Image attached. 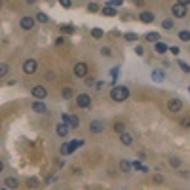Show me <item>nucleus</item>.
Masks as SVG:
<instances>
[{
    "label": "nucleus",
    "mask_w": 190,
    "mask_h": 190,
    "mask_svg": "<svg viewBox=\"0 0 190 190\" xmlns=\"http://www.w3.org/2000/svg\"><path fill=\"white\" fill-rule=\"evenodd\" d=\"M129 97V89L126 88V86H114L112 89H110V99L114 101V103H122V101H126Z\"/></svg>",
    "instance_id": "f257e3e1"
},
{
    "label": "nucleus",
    "mask_w": 190,
    "mask_h": 190,
    "mask_svg": "<svg viewBox=\"0 0 190 190\" xmlns=\"http://www.w3.org/2000/svg\"><path fill=\"white\" fill-rule=\"evenodd\" d=\"M31 95L36 99V101H42V99H46V95H48V89L44 88V86H34L32 88V91H31Z\"/></svg>",
    "instance_id": "f03ea898"
},
{
    "label": "nucleus",
    "mask_w": 190,
    "mask_h": 190,
    "mask_svg": "<svg viewBox=\"0 0 190 190\" xmlns=\"http://www.w3.org/2000/svg\"><path fill=\"white\" fill-rule=\"evenodd\" d=\"M36 68H38V63L34 59H27L25 63H23V72L25 74H34Z\"/></svg>",
    "instance_id": "7ed1b4c3"
},
{
    "label": "nucleus",
    "mask_w": 190,
    "mask_h": 190,
    "mask_svg": "<svg viewBox=\"0 0 190 190\" xmlns=\"http://www.w3.org/2000/svg\"><path fill=\"white\" fill-rule=\"evenodd\" d=\"M34 17H31V15H25V17H21V21H19V25H21V29L23 31H32V27H34Z\"/></svg>",
    "instance_id": "20e7f679"
},
{
    "label": "nucleus",
    "mask_w": 190,
    "mask_h": 190,
    "mask_svg": "<svg viewBox=\"0 0 190 190\" xmlns=\"http://www.w3.org/2000/svg\"><path fill=\"white\" fill-rule=\"evenodd\" d=\"M76 103H78V107H82V108H88V107L91 105V95H88V93H80L78 97H76Z\"/></svg>",
    "instance_id": "39448f33"
},
{
    "label": "nucleus",
    "mask_w": 190,
    "mask_h": 190,
    "mask_svg": "<svg viewBox=\"0 0 190 190\" xmlns=\"http://www.w3.org/2000/svg\"><path fill=\"white\" fill-rule=\"evenodd\" d=\"M168 110L169 112H181L182 110V101L181 99H169L168 101Z\"/></svg>",
    "instance_id": "423d86ee"
},
{
    "label": "nucleus",
    "mask_w": 190,
    "mask_h": 190,
    "mask_svg": "<svg viewBox=\"0 0 190 190\" xmlns=\"http://www.w3.org/2000/svg\"><path fill=\"white\" fill-rule=\"evenodd\" d=\"M171 13H173L175 17H184V15H186V6L177 2V4L171 6Z\"/></svg>",
    "instance_id": "0eeeda50"
},
{
    "label": "nucleus",
    "mask_w": 190,
    "mask_h": 190,
    "mask_svg": "<svg viewBox=\"0 0 190 190\" xmlns=\"http://www.w3.org/2000/svg\"><path fill=\"white\" fill-rule=\"evenodd\" d=\"M74 74H76L78 78H84V76L88 74V65H86V63H76V65H74Z\"/></svg>",
    "instance_id": "6e6552de"
},
{
    "label": "nucleus",
    "mask_w": 190,
    "mask_h": 190,
    "mask_svg": "<svg viewBox=\"0 0 190 190\" xmlns=\"http://www.w3.org/2000/svg\"><path fill=\"white\" fill-rule=\"evenodd\" d=\"M105 129V124L101 122V120H93L91 124H89V131L91 133H101Z\"/></svg>",
    "instance_id": "1a4fd4ad"
},
{
    "label": "nucleus",
    "mask_w": 190,
    "mask_h": 190,
    "mask_svg": "<svg viewBox=\"0 0 190 190\" xmlns=\"http://www.w3.org/2000/svg\"><path fill=\"white\" fill-rule=\"evenodd\" d=\"M55 133H57L59 137H67V133H68V124H65V122L61 124V122H59L57 128H55Z\"/></svg>",
    "instance_id": "9d476101"
},
{
    "label": "nucleus",
    "mask_w": 190,
    "mask_h": 190,
    "mask_svg": "<svg viewBox=\"0 0 190 190\" xmlns=\"http://www.w3.org/2000/svg\"><path fill=\"white\" fill-rule=\"evenodd\" d=\"M120 141H122V145H124V147H131V145H133V137H131L128 131H124V133L120 135Z\"/></svg>",
    "instance_id": "9b49d317"
},
{
    "label": "nucleus",
    "mask_w": 190,
    "mask_h": 190,
    "mask_svg": "<svg viewBox=\"0 0 190 190\" xmlns=\"http://www.w3.org/2000/svg\"><path fill=\"white\" fill-rule=\"evenodd\" d=\"M32 110L38 112V114H46V112H48V107H46L42 101H36V103H32Z\"/></svg>",
    "instance_id": "f8f14e48"
},
{
    "label": "nucleus",
    "mask_w": 190,
    "mask_h": 190,
    "mask_svg": "<svg viewBox=\"0 0 190 190\" xmlns=\"http://www.w3.org/2000/svg\"><path fill=\"white\" fill-rule=\"evenodd\" d=\"M82 145H84V141H82V139H74V141H70V142H68V150H70V152H74V150L80 148Z\"/></svg>",
    "instance_id": "ddd939ff"
},
{
    "label": "nucleus",
    "mask_w": 190,
    "mask_h": 190,
    "mask_svg": "<svg viewBox=\"0 0 190 190\" xmlns=\"http://www.w3.org/2000/svg\"><path fill=\"white\" fill-rule=\"evenodd\" d=\"M139 19H141L142 23H152V21H154V13H150V12H142V13L139 15Z\"/></svg>",
    "instance_id": "4468645a"
},
{
    "label": "nucleus",
    "mask_w": 190,
    "mask_h": 190,
    "mask_svg": "<svg viewBox=\"0 0 190 190\" xmlns=\"http://www.w3.org/2000/svg\"><path fill=\"white\" fill-rule=\"evenodd\" d=\"M4 186H8V188H17V186H19V181H17L15 177H8V179L4 181Z\"/></svg>",
    "instance_id": "2eb2a0df"
},
{
    "label": "nucleus",
    "mask_w": 190,
    "mask_h": 190,
    "mask_svg": "<svg viewBox=\"0 0 190 190\" xmlns=\"http://www.w3.org/2000/svg\"><path fill=\"white\" fill-rule=\"evenodd\" d=\"M154 50H156V53H165V52H168V46H165L163 42H156Z\"/></svg>",
    "instance_id": "dca6fc26"
},
{
    "label": "nucleus",
    "mask_w": 190,
    "mask_h": 190,
    "mask_svg": "<svg viewBox=\"0 0 190 190\" xmlns=\"http://www.w3.org/2000/svg\"><path fill=\"white\" fill-rule=\"evenodd\" d=\"M131 168H133V165H131L128 160H122V162H120V169H122L124 173H129V171H131Z\"/></svg>",
    "instance_id": "f3484780"
},
{
    "label": "nucleus",
    "mask_w": 190,
    "mask_h": 190,
    "mask_svg": "<svg viewBox=\"0 0 190 190\" xmlns=\"http://www.w3.org/2000/svg\"><path fill=\"white\" fill-rule=\"evenodd\" d=\"M103 15H108V17L116 15V8H114V6H105V8H103Z\"/></svg>",
    "instance_id": "a211bd4d"
},
{
    "label": "nucleus",
    "mask_w": 190,
    "mask_h": 190,
    "mask_svg": "<svg viewBox=\"0 0 190 190\" xmlns=\"http://www.w3.org/2000/svg\"><path fill=\"white\" fill-rule=\"evenodd\" d=\"M68 126H70V128H78V126H80V118H78V116H70V118H68Z\"/></svg>",
    "instance_id": "6ab92c4d"
},
{
    "label": "nucleus",
    "mask_w": 190,
    "mask_h": 190,
    "mask_svg": "<svg viewBox=\"0 0 190 190\" xmlns=\"http://www.w3.org/2000/svg\"><path fill=\"white\" fill-rule=\"evenodd\" d=\"M145 38H147L148 42H154V44H156V42H160V34H158V32H148Z\"/></svg>",
    "instance_id": "aec40b11"
},
{
    "label": "nucleus",
    "mask_w": 190,
    "mask_h": 190,
    "mask_svg": "<svg viewBox=\"0 0 190 190\" xmlns=\"http://www.w3.org/2000/svg\"><path fill=\"white\" fill-rule=\"evenodd\" d=\"M61 95H63L65 99H70L74 93H72V89H70V88H63V89H61Z\"/></svg>",
    "instance_id": "412c9836"
},
{
    "label": "nucleus",
    "mask_w": 190,
    "mask_h": 190,
    "mask_svg": "<svg viewBox=\"0 0 190 190\" xmlns=\"http://www.w3.org/2000/svg\"><path fill=\"white\" fill-rule=\"evenodd\" d=\"M114 131H116V133H120V135H122V133H124V131H126V126H124V124H122V122H116V124H114Z\"/></svg>",
    "instance_id": "4be33fe9"
},
{
    "label": "nucleus",
    "mask_w": 190,
    "mask_h": 190,
    "mask_svg": "<svg viewBox=\"0 0 190 190\" xmlns=\"http://www.w3.org/2000/svg\"><path fill=\"white\" fill-rule=\"evenodd\" d=\"M27 184H29V188H38V179L36 177H29L27 179Z\"/></svg>",
    "instance_id": "5701e85b"
},
{
    "label": "nucleus",
    "mask_w": 190,
    "mask_h": 190,
    "mask_svg": "<svg viewBox=\"0 0 190 190\" xmlns=\"http://www.w3.org/2000/svg\"><path fill=\"white\" fill-rule=\"evenodd\" d=\"M179 40L188 42V40H190V31H181V32H179Z\"/></svg>",
    "instance_id": "b1692460"
},
{
    "label": "nucleus",
    "mask_w": 190,
    "mask_h": 190,
    "mask_svg": "<svg viewBox=\"0 0 190 190\" xmlns=\"http://www.w3.org/2000/svg\"><path fill=\"white\" fill-rule=\"evenodd\" d=\"M91 36H93L95 40H99V38L103 36V31H101V29H97V27H95V29H91Z\"/></svg>",
    "instance_id": "393cba45"
},
{
    "label": "nucleus",
    "mask_w": 190,
    "mask_h": 190,
    "mask_svg": "<svg viewBox=\"0 0 190 190\" xmlns=\"http://www.w3.org/2000/svg\"><path fill=\"white\" fill-rule=\"evenodd\" d=\"M152 78H156V82H162L163 80V72L162 70H152Z\"/></svg>",
    "instance_id": "a878e982"
},
{
    "label": "nucleus",
    "mask_w": 190,
    "mask_h": 190,
    "mask_svg": "<svg viewBox=\"0 0 190 190\" xmlns=\"http://www.w3.org/2000/svg\"><path fill=\"white\" fill-rule=\"evenodd\" d=\"M88 12H89V13H95V12H99V6L95 4V2H89V4H88Z\"/></svg>",
    "instance_id": "bb28decb"
},
{
    "label": "nucleus",
    "mask_w": 190,
    "mask_h": 190,
    "mask_svg": "<svg viewBox=\"0 0 190 190\" xmlns=\"http://www.w3.org/2000/svg\"><path fill=\"white\" fill-rule=\"evenodd\" d=\"M61 32H65V34H72V32H74V27H70V25H63V27H61Z\"/></svg>",
    "instance_id": "cd10ccee"
},
{
    "label": "nucleus",
    "mask_w": 190,
    "mask_h": 190,
    "mask_svg": "<svg viewBox=\"0 0 190 190\" xmlns=\"http://www.w3.org/2000/svg\"><path fill=\"white\" fill-rule=\"evenodd\" d=\"M122 4H124V0H108V2H107V6H114V8L122 6Z\"/></svg>",
    "instance_id": "c85d7f7f"
},
{
    "label": "nucleus",
    "mask_w": 190,
    "mask_h": 190,
    "mask_svg": "<svg viewBox=\"0 0 190 190\" xmlns=\"http://www.w3.org/2000/svg\"><path fill=\"white\" fill-rule=\"evenodd\" d=\"M101 55H105V57H108V55H112V50H110V48H108V46H103V48H101Z\"/></svg>",
    "instance_id": "c756f323"
},
{
    "label": "nucleus",
    "mask_w": 190,
    "mask_h": 190,
    "mask_svg": "<svg viewBox=\"0 0 190 190\" xmlns=\"http://www.w3.org/2000/svg\"><path fill=\"white\" fill-rule=\"evenodd\" d=\"M169 163L173 165V168H179V165H181V160H179L177 156H171V158H169Z\"/></svg>",
    "instance_id": "7c9ffc66"
},
{
    "label": "nucleus",
    "mask_w": 190,
    "mask_h": 190,
    "mask_svg": "<svg viewBox=\"0 0 190 190\" xmlns=\"http://www.w3.org/2000/svg\"><path fill=\"white\" fill-rule=\"evenodd\" d=\"M36 19H38V21H42V23H48V21H50V17H48L46 13H42V12H38V15H36Z\"/></svg>",
    "instance_id": "2f4dec72"
},
{
    "label": "nucleus",
    "mask_w": 190,
    "mask_h": 190,
    "mask_svg": "<svg viewBox=\"0 0 190 190\" xmlns=\"http://www.w3.org/2000/svg\"><path fill=\"white\" fill-rule=\"evenodd\" d=\"M137 38H139V36H137L135 32H128V34H126V40H128V42H135Z\"/></svg>",
    "instance_id": "473e14b6"
},
{
    "label": "nucleus",
    "mask_w": 190,
    "mask_h": 190,
    "mask_svg": "<svg viewBox=\"0 0 190 190\" xmlns=\"http://www.w3.org/2000/svg\"><path fill=\"white\" fill-rule=\"evenodd\" d=\"M162 27H163V29H168V31H169V29H171V27H173V21H171V19H165V21H163V23H162Z\"/></svg>",
    "instance_id": "72a5a7b5"
},
{
    "label": "nucleus",
    "mask_w": 190,
    "mask_h": 190,
    "mask_svg": "<svg viewBox=\"0 0 190 190\" xmlns=\"http://www.w3.org/2000/svg\"><path fill=\"white\" fill-rule=\"evenodd\" d=\"M6 74H8V65L2 63V65H0V76H6Z\"/></svg>",
    "instance_id": "f704fd0d"
},
{
    "label": "nucleus",
    "mask_w": 190,
    "mask_h": 190,
    "mask_svg": "<svg viewBox=\"0 0 190 190\" xmlns=\"http://www.w3.org/2000/svg\"><path fill=\"white\" fill-rule=\"evenodd\" d=\"M179 67H181V70H184V72H190V65H186L184 61H179Z\"/></svg>",
    "instance_id": "c9c22d12"
},
{
    "label": "nucleus",
    "mask_w": 190,
    "mask_h": 190,
    "mask_svg": "<svg viewBox=\"0 0 190 190\" xmlns=\"http://www.w3.org/2000/svg\"><path fill=\"white\" fill-rule=\"evenodd\" d=\"M59 4H61L63 8H67V10H68L70 6H72V2H70V0H59Z\"/></svg>",
    "instance_id": "e433bc0d"
},
{
    "label": "nucleus",
    "mask_w": 190,
    "mask_h": 190,
    "mask_svg": "<svg viewBox=\"0 0 190 190\" xmlns=\"http://www.w3.org/2000/svg\"><path fill=\"white\" fill-rule=\"evenodd\" d=\"M181 126H182V128H190V118H182V120H181Z\"/></svg>",
    "instance_id": "4c0bfd02"
},
{
    "label": "nucleus",
    "mask_w": 190,
    "mask_h": 190,
    "mask_svg": "<svg viewBox=\"0 0 190 190\" xmlns=\"http://www.w3.org/2000/svg\"><path fill=\"white\" fill-rule=\"evenodd\" d=\"M135 53L137 55H142V53H145V48H142V46H135Z\"/></svg>",
    "instance_id": "58836bf2"
},
{
    "label": "nucleus",
    "mask_w": 190,
    "mask_h": 190,
    "mask_svg": "<svg viewBox=\"0 0 190 190\" xmlns=\"http://www.w3.org/2000/svg\"><path fill=\"white\" fill-rule=\"evenodd\" d=\"M169 52H171L173 55H179V52H181V50H179L177 46H171V48H169Z\"/></svg>",
    "instance_id": "ea45409f"
},
{
    "label": "nucleus",
    "mask_w": 190,
    "mask_h": 190,
    "mask_svg": "<svg viewBox=\"0 0 190 190\" xmlns=\"http://www.w3.org/2000/svg\"><path fill=\"white\" fill-rule=\"evenodd\" d=\"M63 44H65V38H63V36H59V38L55 40V46H63Z\"/></svg>",
    "instance_id": "a19ab883"
},
{
    "label": "nucleus",
    "mask_w": 190,
    "mask_h": 190,
    "mask_svg": "<svg viewBox=\"0 0 190 190\" xmlns=\"http://www.w3.org/2000/svg\"><path fill=\"white\" fill-rule=\"evenodd\" d=\"M154 182H158V184L163 182V177H162V175H154Z\"/></svg>",
    "instance_id": "79ce46f5"
},
{
    "label": "nucleus",
    "mask_w": 190,
    "mask_h": 190,
    "mask_svg": "<svg viewBox=\"0 0 190 190\" xmlns=\"http://www.w3.org/2000/svg\"><path fill=\"white\" fill-rule=\"evenodd\" d=\"M68 118H70V116H68V114H63V116H61V120H63V122H65V124H68ZM68 128H70V126H68Z\"/></svg>",
    "instance_id": "37998d69"
},
{
    "label": "nucleus",
    "mask_w": 190,
    "mask_h": 190,
    "mask_svg": "<svg viewBox=\"0 0 190 190\" xmlns=\"http://www.w3.org/2000/svg\"><path fill=\"white\" fill-rule=\"evenodd\" d=\"M86 86H93V78H86Z\"/></svg>",
    "instance_id": "c03bdc74"
},
{
    "label": "nucleus",
    "mask_w": 190,
    "mask_h": 190,
    "mask_svg": "<svg viewBox=\"0 0 190 190\" xmlns=\"http://www.w3.org/2000/svg\"><path fill=\"white\" fill-rule=\"evenodd\" d=\"M177 2H179V4H184V6H186V4H190V0H177Z\"/></svg>",
    "instance_id": "a18cd8bd"
},
{
    "label": "nucleus",
    "mask_w": 190,
    "mask_h": 190,
    "mask_svg": "<svg viewBox=\"0 0 190 190\" xmlns=\"http://www.w3.org/2000/svg\"><path fill=\"white\" fill-rule=\"evenodd\" d=\"M27 2H29V4H34V2H36V0H27Z\"/></svg>",
    "instance_id": "49530a36"
},
{
    "label": "nucleus",
    "mask_w": 190,
    "mask_h": 190,
    "mask_svg": "<svg viewBox=\"0 0 190 190\" xmlns=\"http://www.w3.org/2000/svg\"><path fill=\"white\" fill-rule=\"evenodd\" d=\"M2 190H10V188H8V186H6V188H2Z\"/></svg>",
    "instance_id": "de8ad7c7"
},
{
    "label": "nucleus",
    "mask_w": 190,
    "mask_h": 190,
    "mask_svg": "<svg viewBox=\"0 0 190 190\" xmlns=\"http://www.w3.org/2000/svg\"><path fill=\"white\" fill-rule=\"evenodd\" d=\"M188 93H190V88H188Z\"/></svg>",
    "instance_id": "09e8293b"
}]
</instances>
